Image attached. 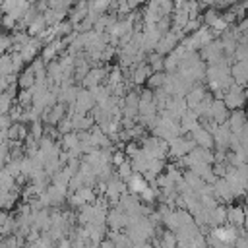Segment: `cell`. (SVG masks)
Returning a JSON list of instances; mask_svg holds the SVG:
<instances>
[{"mask_svg": "<svg viewBox=\"0 0 248 248\" xmlns=\"http://www.w3.org/2000/svg\"><path fill=\"white\" fill-rule=\"evenodd\" d=\"M124 2H126V6H128L130 10H134V8H138V6H140L143 0H124Z\"/></svg>", "mask_w": 248, "mask_h": 248, "instance_id": "ffe728a7", "label": "cell"}, {"mask_svg": "<svg viewBox=\"0 0 248 248\" xmlns=\"http://www.w3.org/2000/svg\"><path fill=\"white\" fill-rule=\"evenodd\" d=\"M105 76H107V70H105V68H91V70L85 74V78H83L81 81H83V85H85L87 89H93V87H97V85L103 83Z\"/></svg>", "mask_w": 248, "mask_h": 248, "instance_id": "5b68a950", "label": "cell"}, {"mask_svg": "<svg viewBox=\"0 0 248 248\" xmlns=\"http://www.w3.org/2000/svg\"><path fill=\"white\" fill-rule=\"evenodd\" d=\"M236 31L242 35V33H248V16H244L240 21H238V25H236Z\"/></svg>", "mask_w": 248, "mask_h": 248, "instance_id": "ac0fdd59", "label": "cell"}, {"mask_svg": "<svg viewBox=\"0 0 248 248\" xmlns=\"http://www.w3.org/2000/svg\"><path fill=\"white\" fill-rule=\"evenodd\" d=\"M64 105H52L50 108H46L45 112H43V116H45V120H46V126H56L62 118H64Z\"/></svg>", "mask_w": 248, "mask_h": 248, "instance_id": "8992f818", "label": "cell"}, {"mask_svg": "<svg viewBox=\"0 0 248 248\" xmlns=\"http://www.w3.org/2000/svg\"><path fill=\"white\" fill-rule=\"evenodd\" d=\"M110 161H112V163H114V165L118 167L120 163H124V161H126V155H124L122 151H116V153H114V157H112Z\"/></svg>", "mask_w": 248, "mask_h": 248, "instance_id": "d6986e66", "label": "cell"}, {"mask_svg": "<svg viewBox=\"0 0 248 248\" xmlns=\"http://www.w3.org/2000/svg\"><path fill=\"white\" fill-rule=\"evenodd\" d=\"M41 45H43V41H41L39 37H29V41L17 50L19 56H21V60H23V62H33V60L37 58L39 50H41Z\"/></svg>", "mask_w": 248, "mask_h": 248, "instance_id": "7a4b0ae2", "label": "cell"}, {"mask_svg": "<svg viewBox=\"0 0 248 248\" xmlns=\"http://www.w3.org/2000/svg\"><path fill=\"white\" fill-rule=\"evenodd\" d=\"M178 120H180V132H192L198 126V114L192 108H188Z\"/></svg>", "mask_w": 248, "mask_h": 248, "instance_id": "9c48e42d", "label": "cell"}, {"mask_svg": "<svg viewBox=\"0 0 248 248\" xmlns=\"http://www.w3.org/2000/svg\"><path fill=\"white\" fill-rule=\"evenodd\" d=\"M132 174H134V169H132V163L130 161H124V163L118 165V176L122 180H128Z\"/></svg>", "mask_w": 248, "mask_h": 248, "instance_id": "2e32d148", "label": "cell"}, {"mask_svg": "<svg viewBox=\"0 0 248 248\" xmlns=\"http://www.w3.org/2000/svg\"><path fill=\"white\" fill-rule=\"evenodd\" d=\"M248 124V116H246V112L244 110H238V108H234L231 114H229V122H227V126L231 128V132L232 134H240L242 130H244V126Z\"/></svg>", "mask_w": 248, "mask_h": 248, "instance_id": "3957f363", "label": "cell"}, {"mask_svg": "<svg viewBox=\"0 0 248 248\" xmlns=\"http://www.w3.org/2000/svg\"><path fill=\"white\" fill-rule=\"evenodd\" d=\"M165 72H151L149 74V78H147V87L149 89H159V87H163V83H165Z\"/></svg>", "mask_w": 248, "mask_h": 248, "instance_id": "7c38bea8", "label": "cell"}, {"mask_svg": "<svg viewBox=\"0 0 248 248\" xmlns=\"http://www.w3.org/2000/svg\"><path fill=\"white\" fill-rule=\"evenodd\" d=\"M161 248H176V236L172 232H165L161 238Z\"/></svg>", "mask_w": 248, "mask_h": 248, "instance_id": "e0dca14e", "label": "cell"}, {"mask_svg": "<svg viewBox=\"0 0 248 248\" xmlns=\"http://www.w3.org/2000/svg\"><path fill=\"white\" fill-rule=\"evenodd\" d=\"M244 217H246V211H244L242 207H238V205L227 209V221H229L232 227H240V225H244Z\"/></svg>", "mask_w": 248, "mask_h": 248, "instance_id": "30bf717a", "label": "cell"}, {"mask_svg": "<svg viewBox=\"0 0 248 248\" xmlns=\"http://www.w3.org/2000/svg\"><path fill=\"white\" fill-rule=\"evenodd\" d=\"M192 140H194V143L200 145V147H207V149L213 147V134L207 132L202 124H198V126L192 130Z\"/></svg>", "mask_w": 248, "mask_h": 248, "instance_id": "277c9868", "label": "cell"}, {"mask_svg": "<svg viewBox=\"0 0 248 248\" xmlns=\"http://www.w3.org/2000/svg\"><path fill=\"white\" fill-rule=\"evenodd\" d=\"M56 248H72V242L70 240H66V238H62L60 242H58V246Z\"/></svg>", "mask_w": 248, "mask_h": 248, "instance_id": "44dd1931", "label": "cell"}, {"mask_svg": "<svg viewBox=\"0 0 248 248\" xmlns=\"http://www.w3.org/2000/svg\"><path fill=\"white\" fill-rule=\"evenodd\" d=\"M17 105L21 108H27V107L33 105V93H31V89H21L17 93Z\"/></svg>", "mask_w": 248, "mask_h": 248, "instance_id": "5bb4252c", "label": "cell"}, {"mask_svg": "<svg viewBox=\"0 0 248 248\" xmlns=\"http://www.w3.org/2000/svg\"><path fill=\"white\" fill-rule=\"evenodd\" d=\"M205 97V89L203 87H190V91L186 93V105H188V108H194L202 99Z\"/></svg>", "mask_w": 248, "mask_h": 248, "instance_id": "8fae6325", "label": "cell"}, {"mask_svg": "<svg viewBox=\"0 0 248 248\" xmlns=\"http://www.w3.org/2000/svg\"><path fill=\"white\" fill-rule=\"evenodd\" d=\"M35 81H37V78H35V74H33V70H31V66L29 68H25V70H21L19 74H17V87H21V89H31L33 85H35Z\"/></svg>", "mask_w": 248, "mask_h": 248, "instance_id": "ba28073f", "label": "cell"}, {"mask_svg": "<svg viewBox=\"0 0 248 248\" xmlns=\"http://www.w3.org/2000/svg\"><path fill=\"white\" fill-rule=\"evenodd\" d=\"M246 99H248V91H244L242 89V85H238V83H232L227 91H225V95H223V103H225V107L227 108H240L244 103H246Z\"/></svg>", "mask_w": 248, "mask_h": 248, "instance_id": "6da1fadb", "label": "cell"}, {"mask_svg": "<svg viewBox=\"0 0 248 248\" xmlns=\"http://www.w3.org/2000/svg\"><path fill=\"white\" fill-rule=\"evenodd\" d=\"M6 221H8V215H6L4 211H0V232H2V229H4V225H6Z\"/></svg>", "mask_w": 248, "mask_h": 248, "instance_id": "7402d4cb", "label": "cell"}, {"mask_svg": "<svg viewBox=\"0 0 248 248\" xmlns=\"http://www.w3.org/2000/svg\"><path fill=\"white\" fill-rule=\"evenodd\" d=\"M219 17H221V16H219V12H217L215 8H207L205 14H203V23H205V27H211Z\"/></svg>", "mask_w": 248, "mask_h": 248, "instance_id": "9a60e30c", "label": "cell"}, {"mask_svg": "<svg viewBox=\"0 0 248 248\" xmlns=\"http://www.w3.org/2000/svg\"><path fill=\"white\" fill-rule=\"evenodd\" d=\"M149 186V182L145 180V176L143 174H140V172H134L130 178H128V188H130V194H136V196H140L145 188Z\"/></svg>", "mask_w": 248, "mask_h": 248, "instance_id": "52a82bcc", "label": "cell"}, {"mask_svg": "<svg viewBox=\"0 0 248 248\" xmlns=\"http://www.w3.org/2000/svg\"><path fill=\"white\" fill-rule=\"evenodd\" d=\"M149 68H151V72H163L165 70V56L163 54H159V52H155V54H149Z\"/></svg>", "mask_w": 248, "mask_h": 248, "instance_id": "4fadbf2b", "label": "cell"}]
</instances>
